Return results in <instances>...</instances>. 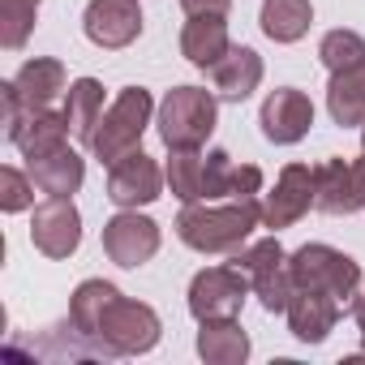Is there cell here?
Here are the masks:
<instances>
[{"mask_svg": "<svg viewBox=\"0 0 365 365\" xmlns=\"http://www.w3.org/2000/svg\"><path fill=\"white\" fill-rule=\"evenodd\" d=\"M262 224V202L245 198V202H228V207H211V202H190L176 215V237L198 254H237L250 232Z\"/></svg>", "mask_w": 365, "mask_h": 365, "instance_id": "6da1fadb", "label": "cell"}, {"mask_svg": "<svg viewBox=\"0 0 365 365\" xmlns=\"http://www.w3.org/2000/svg\"><path fill=\"white\" fill-rule=\"evenodd\" d=\"M150 116H155V99H150V91H142V86H125L116 99H112V108L99 116V125H95V133H91V155L99 159V163H116V159H125L129 150H142V133H146V125H150Z\"/></svg>", "mask_w": 365, "mask_h": 365, "instance_id": "7a4b0ae2", "label": "cell"}, {"mask_svg": "<svg viewBox=\"0 0 365 365\" xmlns=\"http://www.w3.org/2000/svg\"><path fill=\"white\" fill-rule=\"evenodd\" d=\"M215 120H220V95H211L202 86H172L159 103V116H155L168 150L202 146L215 133Z\"/></svg>", "mask_w": 365, "mask_h": 365, "instance_id": "3957f363", "label": "cell"}, {"mask_svg": "<svg viewBox=\"0 0 365 365\" xmlns=\"http://www.w3.org/2000/svg\"><path fill=\"white\" fill-rule=\"evenodd\" d=\"M288 271H292L297 288L327 292L339 305L361 297V262H352L344 250H331V245H318V241L301 245L297 254H288Z\"/></svg>", "mask_w": 365, "mask_h": 365, "instance_id": "277c9868", "label": "cell"}, {"mask_svg": "<svg viewBox=\"0 0 365 365\" xmlns=\"http://www.w3.org/2000/svg\"><path fill=\"white\" fill-rule=\"evenodd\" d=\"M159 335H163L159 314L150 305H142V301L120 297V292L108 301V309L99 318V331H95V339L112 356H142V352H150L159 344Z\"/></svg>", "mask_w": 365, "mask_h": 365, "instance_id": "5b68a950", "label": "cell"}, {"mask_svg": "<svg viewBox=\"0 0 365 365\" xmlns=\"http://www.w3.org/2000/svg\"><path fill=\"white\" fill-rule=\"evenodd\" d=\"M237 267L250 275L258 301L267 314H284L288 309V297H292V271H288V254L279 245V237H267V241H254L245 250H237Z\"/></svg>", "mask_w": 365, "mask_h": 365, "instance_id": "8992f818", "label": "cell"}, {"mask_svg": "<svg viewBox=\"0 0 365 365\" xmlns=\"http://www.w3.org/2000/svg\"><path fill=\"white\" fill-rule=\"evenodd\" d=\"M250 275L241 267H207L194 275L190 284V314L198 322H211V318H237L245 297H250Z\"/></svg>", "mask_w": 365, "mask_h": 365, "instance_id": "52a82bcc", "label": "cell"}, {"mask_svg": "<svg viewBox=\"0 0 365 365\" xmlns=\"http://www.w3.org/2000/svg\"><path fill=\"white\" fill-rule=\"evenodd\" d=\"M163 180L168 172L146 155V150H129L125 159H116L108 168V202L120 211H138L163 198Z\"/></svg>", "mask_w": 365, "mask_h": 365, "instance_id": "ba28073f", "label": "cell"}, {"mask_svg": "<svg viewBox=\"0 0 365 365\" xmlns=\"http://www.w3.org/2000/svg\"><path fill=\"white\" fill-rule=\"evenodd\" d=\"M314 207L327 215L365 211V155L361 159H327L314 168Z\"/></svg>", "mask_w": 365, "mask_h": 365, "instance_id": "9c48e42d", "label": "cell"}, {"mask_svg": "<svg viewBox=\"0 0 365 365\" xmlns=\"http://www.w3.org/2000/svg\"><path fill=\"white\" fill-rule=\"evenodd\" d=\"M31 245L52 258V262H65L78 254L82 245V215L73 207V198H48L35 207V220H31Z\"/></svg>", "mask_w": 365, "mask_h": 365, "instance_id": "30bf717a", "label": "cell"}, {"mask_svg": "<svg viewBox=\"0 0 365 365\" xmlns=\"http://www.w3.org/2000/svg\"><path fill=\"white\" fill-rule=\"evenodd\" d=\"M103 254H108L116 267H125V271L150 262V258L159 254V224L146 220V215H138V211L112 215V220L103 224Z\"/></svg>", "mask_w": 365, "mask_h": 365, "instance_id": "8fae6325", "label": "cell"}, {"mask_svg": "<svg viewBox=\"0 0 365 365\" xmlns=\"http://www.w3.org/2000/svg\"><path fill=\"white\" fill-rule=\"evenodd\" d=\"M0 91H5V116H14L22 108H52V99L65 91V65L56 56H35Z\"/></svg>", "mask_w": 365, "mask_h": 365, "instance_id": "7c38bea8", "label": "cell"}, {"mask_svg": "<svg viewBox=\"0 0 365 365\" xmlns=\"http://www.w3.org/2000/svg\"><path fill=\"white\" fill-rule=\"evenodd\" d=\"M258 125L267 133V142L275 146H297L309 129H314V103L305 91L297 86H279L262 99V112H258Z\"/></svg>", "mask_w": 365, "mask_h": 365, "instance_id": "4fadbf2b", "label": "cell"}, {"mask_svg": "<svg viewBox=\"0 0 365 365\" xmlns=\"http://www.w3.org/2000/svg\"><path fill=\"white\" fill-rule=\"evenodd\" d=\"M82 31L95 48L120 52L142 35V9L138 0H91L82 14Z\"/></svg>", "mask_w": 365, "mask_h": 365, "instance_id": "5bb4252c", "label": "cell"}, {"mask_svg": "<svg viewBox=\"0 0 365 365\" xmlns=\"http://www.w3.org/2000/svg\"><path fill=\"white\" fill-rule=\"evenodd\" d=\"M314 207V168L305 163H288L279 176H275V190L267 194L262 202V228L279 232V228H292L297 220H305Z\"/></svg>", "mask_w": 365, "mask_h": 365, "instance_id": "9a60e30c", "label": "cell"}, {"mask_svg": "<svg viewBox=\"0 0 365 365\" xmlns=\"http://www.w3.org/2000/svg\"><path fill=\"white\" fill-rule=\"evenodd\" d=\"M5 125H9V142L26 155V159H39V155H48V150H56V146H65V138H69V116L65 112H52V108H22V112H14V116H5Z\"/></svg>", "mask_w": 365, "mask_h": 365, "instance_id": "2e32d148", "label": "cell"}, {"mask_svg": "<svg viewBox=\"0 0 365 365\" xmlns=\"http://www.w3.org/2000/svg\"><path fill=\"white\" fill-rule=\"evenodd\" d=\"M288 331L301 339V344H322L331 331H335V322H339V314H344V305L335 301V297H327V292H314V288H292V297H288Z\"/></svg>", "mask_w": 365, "mask_h": 365, "instance_id": "e0dca14e", "label": "cell"}, {"mask_svg": "<svg viewBox=\"0 0 365 365\" xmlns=\"http://www.w3.org/2000/svg\"><path fill=\"white\" fill-rule=\"evenodd\" d=\"M26 163H31V180L48 198H73L82 190V180H86V159L69 142L48 150V155H39V159H26Z\"/></svg>", "mask_w": 365, "mask_h": 365, "instance_id": "ac0fdd59", "label": "cell"}, {"mask_svg": "<svg viewBox=\"0 0 365 365\" xmlns=\"http://www.w3.org/2000/svg\"><path fill=\"white\" fill-rule=\"evenodd\" d=\"M232 39H228V22L220 14H198L185 22V31H180V56H185L194 69H211L228 56Z\"/></svg>", "mask_w": 365, "mask_h": 365, "instance_id": "d6986e66", "label": "cell"}, {"mask_svg": "<svg viewBox=\"0 0 365 365\" xmlns=\"http://www.w3.org/2000/svg\"><path fill=\"white\" fill-rule=\"evenodd\" d=\"M262 82V56L254 48H228L220 65H211V86L228 103H245Z\"/></svg>", "mask_w": 365, "mask_h": 365, "instance_id": "ffe728a7", "label": "cell"}, {"mask_svg": "<svg viewBox=\"0 0 365 365\" xmlns=\"http://www.w3.org/2000/svg\"><path fill=\"white\" fill-rule=\"evenodd\" d=\"M327 112L339 129H356L365 125V61H356L352 69L331 73L327 82Z\"/></svg>", "mask_w": 365, "mask_h": 365, "instance_id": "44dd1931", "label": "cell"}, {"mask_svg": "<svg viewBox=\"0 0 365 365\" xmlns=\"http://www.w3.org/2000/svg\"><path fill=\"white\" fill-rule=\"evenodd\" d=\"M198 356L207 365H245L250 356V335L241 331L237 318H211V322H198Z\"/></svg>", "mask_w": 365, "mask_h": 365, "instance_id": "7402d4cb", "label": "cell"}, {"mask_svg": "<svg viewBox=\"0 0 365 365\" xmlns=\"http://www.w3.org/2000/svg\"><path fill=\"white\" fill-rule=\"evenodd\" d=\"M262 35L275 39V43H297L305 39L309 22H314V5L309 0H262Z\"/></svg>", "mask_w": 365, "mask_h": 365, "instance_id": "603a6c76", "label": "cell"}, {"mask_svg": "<svg viewBox=\"0 0 365 365\" xmlns=\"http://www.w3.org/2000/svg\"><path fill=\"white\" fill-rule=\"evenodd\" d=\"M120 288L116 284H108V279H82L78 288H73V297H69V322H73V331L82 335V339H95V331H99V318H103V309H108V301L116 297ZM99 344V339H95ZM103 348V344H99Z\"/></svg>", "mask_w": 365, "mask_h": 365, "instance_id": "cb8c5ba5", "label": "cell"}, {"mask_svg": "<svg viewBox=\"0 0 365 365\" xmlns=\"http://www.w3.org/2000/svg\"><path fill=\"white\" fill-rule=\"evenodd\" d=\"M168 185H172V198H180V202H207V155L198 150V146H190V150H172V159H168Z\"/></svg>", "mask_w": 365, "mask_h": 365, "instance_id": "d4e9b609", "label": "cell"}, {"mask_svg": "<svg viewBox=\"0 0 365 365\" xmlns=\"http://www.w3.org/2000/svg\"><path fill=\"white\" fill-rule=\"evenodd\" d=\"M65 116L73 125V133L82 142H91L99 116H103V82L99 78H78L69 91H65Z\"/></svg>", "mask_w": 365, "mask_h": 365, "instance_id": "484cf974", "label": "cell"}, {"mask_svg": "<svg viewBox=\"0 0 365 365\" xmlns=\"http://www.w3.org/2000/svg\"><path fill=\"white\" fill-rule=\"evenodd\" d=\"M39 5H43V0H0V48L18 52L31 39Z\"/></svg>", "mask_w": 365, "mask_h": 365, "instance_id": "4316f807", "label": "cell"}, {"mask_svg": "<svg viewBox=\"0 0 365 365\" xmlns=\"http://www.w3.org/2000/svg\"><path fill=\"white\" fill-rule=\"evenodd\" d=\"M318 61L339 73V69H352L356 61H365V39L356 31H327L322 43H318Z\"/></svg>", "mask_w": 365, "mask_h": 365, "instance_id": "83f0119b", "label": "cell"}, {"mask_svg": "<svg viewBox=\"0 0 365 365\" xmlns=\"http://www.w3.org/2000/svg\"><path fill=\"white\" fill-rule=\"evenodd\" d=\"M35 180L26 172H18L14 163L0 168V211L5 215H18V211H31L35 207Z\"/></svg>", "mask_w": 365, "mask_h": 365, "instance_id": "f1b7e54d", "label": "cell"}, {"mask_svg": "<svg viewBox=\"0 0 365 365\" xmlns=\"http://www.w3.org/2000/svg\"><path fill=\"white\" fill-rule=\"evenodd\" d=\"M232 155L228 150H207V202L215 198H228L232 190Z\"/></svg>", "mask_w": 365, "mask_h": 365, "instance_id": "f546056e", "label": "cell"}, {"mask_svg": "<svg viewBox=\"0 0 365 365\" xmlns=\"http://www.w3.org/2000/svg\"><path fill=\"white\" fill-rule=\"evenodd\" d=\"M258 194H262V168H254V163L232 168V190H228V198L245 202V198H258Z\"/></svg>", "mask_w": 365, "mask_h": 365, "instance_id": "4dcf8cb0", "label": "cell"}, {"mask_svg": "<svg viewBox=\"0 0 365 365\" xmlns=\"http://www.w3.org/2000/svg\"><path fill=\"white\" fill-rule=\"evenodd\" d=\"M180 9H185L190 18H198V14H228L232 9V0H180Z\"/></svg>", "mask_w": 365, "mask_h": 365, "instance_id": "1f68e13d", "label": "cell"}, {"mask_svg": "<svg viewBox=\"0 0 365 365\" xmlns=\"http://www.w3.org/2000/svg\"><path fill=\"white\" fill-rule=\"evenodd\" d=\"M352 318H356V327H361V335H365V292L352 301Z\"/></svg>", "mask_w": 365, "mask_h": 365, "instance_id": "d6a6232c", "label": "cell"}, {"mask_svg": "<svg viewBox=\"0 0 365 365\" xmlns=\"http://www.w3.org/2000/svg\"><path fill=\"white\" fill-rule=\"evenodd\" d=\"M352 361H365V335H361V352H356V356H352Z\"/></svg>", "mask_w": 365, "mask_h": 365, "instance_id": "836d02e7", "label": "cell"}, {"mask_svg": "<svg viewBox=\"0 0 365 365\" xmlns=\"http://www.w3.org/2000/svg\"><path fill=\"white\" fill-rule=\"evenodd\" d=\"M361 150H365V125H361Z\"/></svg>", "mask_w": 365, "mask_h": 365, "instance_id": "e575fe53", "label": "cell"}]
</instances>
